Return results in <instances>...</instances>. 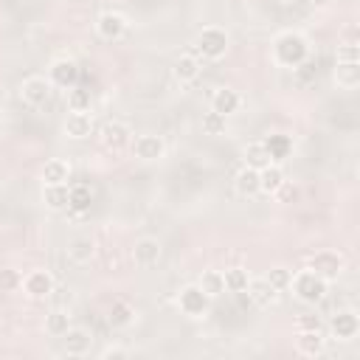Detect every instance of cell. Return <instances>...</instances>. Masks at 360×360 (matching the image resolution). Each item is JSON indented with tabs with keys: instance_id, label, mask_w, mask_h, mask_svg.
<instances>
[{
	"instance_id": "1",
	"label": "cell",
	"mask_w": 360,
	"mask_h": 360,
	"mask_svg": "<svg viewBox=\"0 0 360 360\" xmlns=\"http://www.w3.org/2000/svg\"><path fill=\"white\" fill-rule=\"evenodd\" d=\"M290 287H292V292H295V298H298L301 304H318V301H323L329 281H326V278H321L318 273H312V270L307 267V270L292 273Z\"/></svg>"
},
{
	"instance_id": "2",
	"label": "cell",
	"mask_w": 360,
	"mask_h": 360,
	"mask_svg": "<svg viewBox=\"0 0 360 360\" xmlns=\"http://www.w3.org/2000/svg\"><path fill=\"white\" fill-rule=\"evenodd\" d=\"M307 53H309V45L298 34H281L273 42V59L281 68H298L301 62H307Z\"/></svg>"
},
{
	"instance_id": "3",
	"label": "cell",
	"mask_w": 360,
	"mask_h": 360,
	"mask_svg": "<svg viewBox=\"0 0 360 360\" xmlns=\"http://www.w3.org/2000/svg\"><path fill=\"white\" fill-rule=\"evenodd\" d=\"M194 48H197V56H200V59H211V62L222 59V56L228 53V34H225V28L205 25V28L197 34Z\"/></svg>"
},
{
	"instance_id": "4",
	"label": "cell",
	"mask_w": 360,
	"mask_h": 360,
	"mask_svg": "<svg viewBox=\"0 0 360 360\" xmlns=\"http://www.w3.org/2000/svg\"><path fill=\"white\" fill-rule=\"evenodd\" d=\"M51 96H53V84H51L45 76H28V79H22V84H20V98H22L28 107H34V110L45 107V104L51 101Z\"/></svg>"
},
{
	"instance_id": "5",
	"label": "cell",
	"mask_w": 360,
	"mask_h": 360,
	"mask_svg": "<svg viewBox=\"0 0 360 360\" xmlns=\"http://www.w3.org/2000/svg\"><path fill=\"white\" fill-rule=\"evenodd\" d=\"M98 141H101V146L110 149V152H124V149H129V143H132V129H129V124L112 118V121H107V124L98 129Z\"/></svg>"
},
{
	"instance_id": "6",
	"label": "cell",
	"mask_w": 360,
	"mask_h": 360,
	"mask_svg": "<svg viewBox=\"0 0 360 360\" xmlns=\"http://www.w3.org/2000/svg\"><path fill=\"white\" fill-rule=\"evenodd\" d=\"M177 307H180V312L188 315V318H202V315H208V309H211V298L200 290V284H188V287L180 290Z\"/></svg>"
},
{
	"instance_id": "7",
	"label": "cell",
	"mask_w": 360,
	"mask_h": 360,
	"mask_svg": "<svg viewBox=\"0 0 360 360\" xmlns=\"http://www.w3.org/2000/svg\"><path fill=\"white\" fill-rule=\"evenodd\" d=\"M307 267H309L312 273H318L321 278L335 281V278L343 273V256H340L338 250H315V253L309 256Z\"/></svg>"
},
{
	"instance_id": "8",
	"label": "cell",
	"mask_w": 360,
	"mask_h": 360,
	"mask_svg": "<svg viewBox=\"0 0 360 360\" xmlns=\"http://www.w3.org/2000/svg\"><path fill=\"white\" fill-rule=\"evenodd\" d=\"M53 287H56L53 276H51L48 270H42V267H37V270H28V273L22 276V284H20V290H22L28 298H34V301H42V298H48V295L53 292Z\"/></svg>"
},
{
	"instance_id": "9",
	"label": "cell",
	"mask_w": 360,
	"mask_h": 360,
	"mask_svg": "<svg viewBox=\"0 0 360 360\" xmlns=\"http://www.w3.org/2000/svg\"><path fill=\"white\" fill-rule=\"evenodd\" d=\"M129 149L143 163H155V160H160L166 155V143H163L160 135H135L132 143H129Z\"/></svg>"
},
{
	"instance_id": "10",
	"label": "cell",
	"mask_w": 360,
	"mask_h": 360,
	"mask_svg": "<svg viewBox=\"0 0 360 360\" xmlns=\"http://www.w3.org/2000/svg\"><path fill=\"white\" fill-rule=\"evenodd\" d=\"M200 73H202V59H200L197 53H180V56L174 59V65H172V76H174V82H177L180 87L197 82Z\"/></svg>"
},
{
	"instance_id": "11",
	"label": "cell",
	"mask_w": 360,
	"mask_h": 360,
	"mask_svg": "<svg viewBox=\"0 0 360 360\" xmlns=\"http://www.w3.org/2000/svg\"><path fill=\"white\" fill-rule=\"evenodd\" d=\"M48 82L59 90H70L79 84V65L73 59H56L48 68Z\"/></svg>"
},
{
	"instance_id": "12",
	"label": "cell",
	"mask_w": 360,
	"mask_h": 360,
	"mask_svg": "<svg viewBox=\"0 0 360 360\" xmlns=\"http://www.w3.org/2000/svg\"><path fill=\"white\" fill-rule=\"evenodd\" d=\"M62 127H65V135H68V138H73V141H84V138L93 135L96 121H93V112H90V110H70Z\"/></svg>"
},
{
	"instance_id": "13",
	"label": "cell",
	"mask_w": 360,
	"mask_h": 360,
	"mask_svg": "<svg viewBox=\"0 0 360 360\" xmlns=\"http://www.w3.org/2000/svg\"><path fill=\"white\" fill-rule=\"evenodd\" d=\"M329 332H332V338H338V340H354L357 332H360V318H357V312H354V309H340V312H335L332 321H329Z\"/></svg>"
},
{
	"instance_id": "14",
	"label": "cell",
	"mask_w": 360,
	"mask_h": 360,
	"mask_svg": "<svg viewBox=\"0 0 360 360\" xmlns=\"http://www.w3.org/2000/svg\"><path fill=\"white\" fill-rule=\"evenodd\" d=\"M326 349L323 329H295V352L304 357H318Z\"/></svg>"
},
{
	"instance_id": "15",
	"label": "cell",
	"mask_w": 360,
	"mask_h": 360,
	"mask_svg": "<svg viewBox=\"0 0 360 360\" xmlns=\"http://www.w3.org/2000/svg\"><path fill=\"white\" fill-rule=\"evenodd\" d=\"M132 262L135 267H155L160 262V242L155 236H141L135 245H132Z\"/></svg>"
},
{
	"instance_id": "16",
	"label": "cell",
	"mask_w": 360,
	"mask_h": 360,
	"mask_svg": "<svg viewBox=\"0 0 360 360\" xmlns=\"http://www.w3.org/2000/svg\"><path fill=\"white\" fill-rule=\"evenodd\" d=\"M96 34L107 42L112 39H121L127 34V17L118 14V11H104L98 20H96Z\"/></svg>"
},
{
	"instance_id": "17",
	"label": "cell",
	"mask_w": 360,
	"mask_h": 360,
	"mask_svg": "<svg viewBox=\"0 0 360 360\" xmlns=\"http://www.w3.org/2000/svg\"><path fill=\"white\" fill-rule=\"evenodd\" d=\"M62 343H65V352H68L70 357H84V354H90L93 335H90L84 326H70V329L62 335Z\"/></svg>"
},
{
	"instance_id": "18",
	"label": "cell",
	"mask_w": 360,
	"mask_h": 360,
	"mask_svg": "<svg viewBox=\"0 0 360 360\" xmlns=\"http://www.w3.org/2000/svg\"><path fill=\"white\" fill-rule=\"evenodd\" d=\"M242 107V96L236 93V90H231V87H217L214 90V96H211V110L214 112H219V115H233L236 110Z\"/></svg>"
},
{
	"instance_id": "19",
	"label": "cell",
	"mask_w": 360,
	"mask_h": 360,
	"mask_svg": "<svg viewBox=\"0 0 360 360\" xmlns=\"http://www.w3.org/2000/svg\"><path fill=\"white\" fill-rule=\"evenodd\" d=\"M245 292H248V298L256 304V307H270L276 298H278V290L262 276V278H250L248 281V287H245Z\"/></svg>"
},
{
	"instance_id": "20",
	"label": "cell",
	"mask_w": 360,
	"mask_h": 360,
	"mask_svg": "<svg viewBox=\"0 0 360 360\" xmlns=\"http://www.w3.org/2000/svg\"><path fill=\"white\" fill-rule=\"evenodd\" d=\"M284 180H287V177H284L281 163H267V166H262V169H259V194L273 197L276 188H278Z\"/></svg>"
},
{
	"instance_id": "21",
	"label": "cell",
	"mask_w": 360,
	"mask_h": 360,
	"mask_svg": "<svg viewBox=\"0 0 360 360\" xmlns=\"http://www.w3.org/2000/svg\"><path fill=\"white\" fill-rule=\"evenodd\" d=\"M233 188H236L239 197H256L259 194V169L242 166L233 177Z\"/></svg>"
},
{
	"instance_id": "22",
	"label": "cell",
	"mask_w": 360,
	"mask_h": 360,
	"mask_svg": "<svg viewBox=\"0 0 360 360\" xmlns=\"http://www.w3.org/2000/svg\"><path fill=\"white\" fill-rule=\"evenodd\" d=\"M68 183H42V202L51 211H62L68 208Z\"/></svg>"
},
{
	"instance_id": "23",
	"label": "cell",
	"mask_w": 360,
	"mask_h": 360,
	"mask_svg": "<svg viewBox=\"0 0 360 360\" xmlns=\"http://www.w3.org/2000/svg\"><path fill=\"white\" fill-rule=\"evenodd\" d=\"M96 256V242L90 236H76L68 242V259L76 264H87Z\"/></svg>"
},
{
	"instance_id": "24",
	"label": "cell",
	"mask_w": 360,
	"mask_h": 360,
	"mask_svg": "<svg viewBox=\"0 0 360 360\" xmlns=\"http://www.w3.org/2000/svg\"><path fill=\"white\" fill-rule=\"evenodd\" d=\"M107 323L112 329H127L135 323V307L127 304V301H112L110 312H107Z\"/></svg>"
},
{
	"instance_id": "25",
	"label": "cell",
	"mask_w": 360,
	"mask_h": 360,
	"mask_svg": "<svg viewBox=\"0 0 360 360\" xmlns=\"http://www.w3.org/2000/svg\"><path fill=\"white\" fill-rule=\"evenodd\" d=\"M90 202H93V191H90V186L76 183V186L68 188V211H73V214H84V211H90Z\"/></svg>"
},
{
	"instance_id": "26",
	"label": "cell",
	"mask_w": 360,
	"mask_h": 360,
	"mask_svg": "<svg viewBox=\"0 0 360 360\" xmlns=\"http://www.w3.org/2000/svg\"><path fill=\"white\" fill-rule=\"evenodd\" d=\"M70 180V163L62 158H51L42 166V183H68Z\"/></svg>"
},
{
	"instance_id": "27",
	"label": "cell",
	"mask_w": 360,
	"mask_h": 360,
	"mask_svg": "<svg viewBox=\"0 0 360 360\" xmlns=\"http://www.w3.org/2000/svg\"><path fill=\"white\" fill-rule=\"evenodd\" d=\"M335 82H338L343 90H354V87L360 84V62H338Z\"/></svg>"
},
{
	"instance_id": "28",
	"label": "cell",
	"mask_w": 360,
	"mask_h": 360,
	"mask_svg": "<svg viewBox=\"0 0 360 360\" xmlns=\"http://www.w3.org/2000/svg\"><path fill=\"white\" fill-rule=\"evenodd\" d=\"M200 290L214 301V298H219L222 292H225V278H222V270H202V276H200Z\"/></svg>"
},
{
	"instance_id": "29",
	"label": "cell",
	"mask_w": 360,
	"mask_h": 360,
	"mask_svg": "<svg viewBox=\"0 0 360 360\" xmlns=\"http://www.w3.org/2000/svg\"><path fill=\"white\" fill-rule=\"evenodd\" d=\"M267 163H273V160H270V155H267V149H264V141H250V143L245 146V166L262 169V166H267Z\"/></svg>"
},
{
	"instance_id": "30",
	"label": "cell",
	"mask_w": 360,
	"mask_h": 360,
	"mask_svg": "<svg viewBox=\"0 0 360 360\" xmlns=\"http://www.w3.org/2000/svg\"><path fill=\"white\" fill-rule=\"evenodd\" d=\"M264 149H267L270 160H273V163H278V160H284V158L290 155V149H292V141H290L287 135H270V138L264 141Z\"/></svg>"
},
{
	"instance_id": "31",
	"label": "cell",
	"mask_w": 360,
	"mask_h": 360,
	"mask_svg": "<svg viewBox=\"0 0 360 360\" xmlns=\"http://www.w3.org/2000/svg\"><path fill=\"white\" fill-rule=\"evenodd\" d=\"M222 278H225V290L228 292H245V287L250 281V273L245 267H228L222 273Z\"/></svg>"
},
{
	"instance_id": "32",
	"label": "cell",
	"mask_w": 360,
	"mask_h": 360,
	"mask_svg": "<svg viewBox=\"0 0 360 360\" xmlns=\"http://www.w3.org/2000/svg\"><path fill=\"white\" fill-rule=\"evenodd\" d=\"M45 329H48V335L62 338V335L70 329V315H68L65 309H53V312H48V318H45Z\"/></svg>"
},
{
	"instance_id": "33",
	"label": "cell",
	"mask_w": 360,
	"mask_h": 360,
	"mask_svg": "<svg viewBox=\"0 0 360 360\" xmlns=\"http://www.w3.org/2000/svg\"><path fill=\"white\" fill-rule=\"evenodd\" d=\"M68 110H90V90H82L79 84L68 90Z\"/></svg>"
},
{
	"instance_id": "34",
	"label": "cell",
	"mask_w": 360,
	"mask_h": 360,
	"mask_svg": "<svg viewBox=\"0 0 360 360\" xmlns=\"http://www.w3.org/2000/svg\"><path fill=\"white\" fill-rule=\"evenodd\" d=\"M202 132H208V135H222V132H225V115L208 110V112L202 115Z\"/></svg>"
},
{
	"instance_id": "35",
	"label": "cell",
	"mask_w": 360,
	"mask_h": 360,
	"mask_svg": "<svg viewBox=\"0 0 360 360\" xmlns=\"http://www.w3.org/2000/svg\"><path fill=\"white\" fill-rule=\"evenodd\" d=\"M264 278H267V281H270V284H273V287H276V290L281 292V290H287V287H290L292 270H287V267H273V270H270V273H267Z\"/></svg>"
},
{
	"instance_id": "36",
	"label": "cell",
	"mask_w": 360,
	"mask_h": 360,
	"mask_svg": "<svg viewBox=\"0 0 360 360\" xmlns=\"http://www.w3.org/2000/svg\"><path fill=\"white\" fill-rule=\"evenodd\" d=\"M298 194H301V188H298L295 183L284 180V183L276 188V194H273V197H276L278 202H292V200H298Z\"/></svg>"
},
{
	"instance_id": "37",
	"label": "cell",
	"mask_w": 360,
	"mask_h": 360,
	"mask_svg": "<svg viewBox=\"0 0 360 360\" xmlns=\"http://www.w3.org/2000/svg\"><path fill=\"white\" fill-rule=\"evenodd\" d=\"M20 284H22V273H17V270H0V290H20Z\"/></svg>"
},
{
	"instance_id": "38",
	"label": "cell",
	"mask_w": 360,
	"mask_h": 360,
	"mask_svg": "<svg viewBox=\"0 0 360 360\" xmlns=\"http://www.w3.org/2000/svg\"><path fill=\"white\" fill-rule=\"evenodd\" d=\"M338 62H360V48H357V42L338 45Z\"/></svg>"
},
{
	"instance_id": "39",
	"label": "cell",
	"mask_w": 360,
	"mask_h": 360,
	"mask_svg": "<svg viewBox=\"0 0 360 360\" xmlns=\"http://www.w3.org/2000/svg\"><path fill=\"white\" fill-rule=\"evenodd\" d=\"M295 329H323V321L318 315H301L295 321Z\"/></svg>"
},
{
	"instance_id": "40",
	"label": "cell",
	"mask_w": 360,
	"mask_h": 360,
	"mask_svg": "<svg viewBox=\"0 0 360 360\" xmlns=\"http://www.w3.org/2000/svg\"><path fill=\"white\" fill-rule=\"evenodd\" d=\"M110 357H129V349H124V346H107L101 352V360H110Z\"/></svg>"
},
{
	"instance_id": "41",
	"label": "cell",
	"mask_w": 360,
	"mask_h": 360,
	"mask_svg": "<svg viewBox=\"0 0 360 360\" xmlns=\"http://www.w3.org/2000/svg\"><path fill=\"white\" fill-rule=\"evenodd\" d=\"M309 6L312 8H326V6H332V0H309Z\"/></svg>"
},
{
	"instance_id": "42",
	"label": "cell",
	"mask_w": 360,
	"mask_h": 360,
	"mask_svg": "<svg viewBox=\"0 0 360 360\" xmlns=\"http://www.w3.org/2000/svg\"><path fill=\"white\" fill-rule=\"evenodd\" d=\"M278 6H290V3H295V0H276Z\"/></svg>"
}]
</instances>
